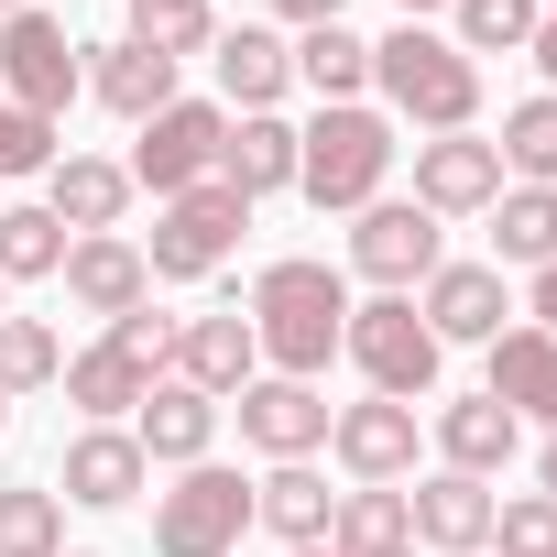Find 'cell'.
<instances>
[{
    "label": "cell",
    "instance_id": "18",
    "mask_svg": "<svg viewBox=\"0 0 557 557\" xmlns=\"http://www.w3.org/2000/svg\"><path fill=\"white\" fill-rule=\"evenodd\" d=\"M143 481H153V459H143V437H132V426H77V437H66V481H55L66 503L121 513Z\"/></svg>",
    "mask_w": 557,
    "mask_h": 557
},
{
    "label": "cell",
    "instance_id": "8",
    "mask_svg": "<svg viewBox=\"0 0 557 557\" xmlns=\"http://www.w3.org/2000/svg\"><path fill=\"white\" fill-rule=\"evenodd\" d=\"M437 262H448V219H426L416 197H372V208L350 219V273H372L383 296L426 285Z\"/></svg>",
    "mask_w": 557,
    "mask_h": 557
},
{
    "label": "cell",
    "instance_id": "14",
    "mask_svg": "<svg viewBox=\"0 0 557 557\" xmlns=\"http://www.w3.org/2000/svg\"><path fill=\"white\" fill-rule=\"evenodd\" d=\"M405 524H416L426 557H481V546H492V481H470V470H426V481L405 492Z\"/></svg>",
    "mask_w": 557,
    "mask_h": 557
},
{
    "label": "cell",
    "instance_id": "13",
    "mask_svg": "<svg viewBox=\"0 0 557 557\" xmlns=\"http://www.w3.org/2000/svg\"><path fill=\"white\" fill-rule=\"evenodd\" d=\"M55 285L110 329V318H132V307H153V262H143V240H121V230H88V240H66V273Z\"/></svg>",
    "mask_w": 557,
    "mask_h": 557
},
{
    "label": "cell",
    "instance_id": "11",
    "mask_svg": "<svg viewBox=\"0 0 557 557\" xmlns=\"http://www.w3.org/2000/svg\"><path fill=\"white\" fill-rule=\"evenodd\" d=\"M503 186H513V175H503V153H492L481 132H426V143H416V208H426V219H481Z\"/></svg>",
    "mask_w": 557,
    "mask_h": 557
},
{
    "label": "cell",
    "instance_id": "48",
    "mask_svg": "<svg viewBox=\"0 0 557 557\" xmlns=\"http://www.w3.org/2000/svg\"><path fill=\"white\" fill-rule=\"evenodd\" d=\"M66 557H99V546H66Z\"/></svg>",
    "mask_w": 557,
    "mask_h": 557
},
{
    "label": "cell",
    "instance_id": "4",
    "mask_svg": "<svg viewBox=\"0 0 557 557\" xmlns=\"http://www.w3.org/2000/svg\"><path fill=\"white\" fill-rule=\"evenodd\" d=\"M339 350L361 361V383L372 394H394V405H426L437 394V329L416 318V296H372V307H350V329H339Z\"/></svg>",
    "mask_w": 557,
    "mask_h": 557
},
{
    "label": "cell",
    "instance_id": "25",
    "mask_svg": "<svg viewBox=\"0 0 557 557\" xmlns=\"http://www.w3.org/2000/svg\"><path fill=\"white\" fill-rule=\"evenodd\" d=\"M329 513H339V492H329L307 459H273V470L251 481V524L285 535V546H329Z\"/></svg>",
    "mask_w": 557,
    "mask_h": 557
},
{
    "label": "cell",
    "instance_id": "19",
    "mask_svg": "<svg viewBox=\"0 0 557 557\" xmlns=\"http://www.w3.org/2000/svg\"><path fill=\"white\" fill-rule=\"evenodd\" d=\"M208 66H219V110L240 121V110H273L296 88V45L273 34V23H240V34H219L208 45Z\"/></svg>",
    "mask_w": 557,
    "mask_h": 557
},
{
    "label": "cell",
    "instance_id": "37",
    "mask_svg": "<svg viewBox=\"0 0 557 557\" xmlns=\"http://www.w3.org/2000/svg\"><path fill=\"white\" fill-rule=\"evenodd\" d=\"M55 153H66V132H55V121H34V110L0 99V175H55Z\"/></svg>",
    "mask_w": 557,
    "mask_h": 557
},
{
    "label": "cell",
    "instance_id": "23",
    "mask_svg": "<svg viewBox=\"0 0 557 557\" xmlns=\"http://www.w3.org/2000/svg\"><path fill=\"white\" fill-rule=\"evenodd\" d=\"M481 394H492L513 426H557V339H546V329H503Z\"/></svg>",
    "mask_w": 557,
    "mask_h": 557
},
{
    "label": "cell",
    "instance_id": "31",
    "mask_svg": "<svg viewBox=\"0 0 557 557\" xmlns=\"http://www.w3.org/2000/svg\"><path fill=\"white\" fill-rule=\"evenodd\" d=\"M492 153H503V175L513 186H557V99L535 88V99H513L503 110V132H492Z\"/></svg>",
    "mask_w": 557,
    "mask_h": 557
},
{
    "label": "cell",
    "instance_id": "45",
    "mask_svg": "<svg viewBox=\"0 0 557 557\" xmlns=\"http://www.w3.org/2000/svg\"><path fill=\"white\" fill-rule=\"evenodd\" d=\"M285 557H329V546H285Z\"/></svg>",
    "mask_w": 557,
    "mask_h": 557
},
{
    "label": "cell",
    "instance_id": "42",
    "mask_svg": "<svg viewBox=\"0 0 557 557\" xmlns=\"http://www.w3.org/2000/svg\"><path fill=\"white\" fill-rule=\"evenodd\" d=\"M535 481H546V503H557V426H546V448H535Z\"/></svg>",
    "mask_w": 557,
    "mask_h": 557
},
{
    "label": "cell",
    "instance_id": "15",
    "mask_svg": "<svg viewBox=\"0 0 557 557\" xmlns=\"http://www.w3.org/2000/svg\"><path fill=\"white\" fill-rule=\"evenodd\" d=\"M164 372H175V383H197L208 405H230V394L262 372V339H251V318H240V307H219V318H186V329H175V361H164Z\"/></svg>",
    "mask_w": 557,
    "mask_h": 557
},
{
    "label": "cell",
    "instance_id": "28",
    "mask_svg": "<svg viewBox=\"0 0 557 557\" xmlns=\"http://www.w3.org/2000/svg\"><path fill=\"white\" fill-rule=\"evenodd\" d=\"M296 77L318 88V110H350V99L372 88V45H361L350 23H318V34H296Z\"/></svg>",
    "mask_w": 557,
    "mask_h": 557
},
{
    "label": "cell",
    "instance_id": "39",
    "mask_svg": "<svg viewBox=\"0 0 557 557\" xmlns=\"http://www.w3.org/2000/svg\"><path fill=\"white\" fill-rule=\"evenodd\" d=\"M273 12H285V23H307V34H318V23H339V12H350V0H273Z\"/></svg>",
    "mask_w": 557,
    "mask_h": 557
},
{
    "label": "cell",
    "instance_id": "12",
    "mask_svg": "<svg viewBox=\"0 0 557 557\" xmlns=\"http://www.w3.org/2000/svg\"><path fill=\"white\" fill-rule=\"evenodd\" d=\"M416 318L437 329V350H492L503 339V318H513V296H503V262H437L426 285H416Z\"/></svg>",
    "mask_w": 557,
    "mask_h": 557
},
{
    "label": "cell",
    "instance_id": "22",
    "mask_svg": "<svg viewBox=\"0 0 557 557\" xmlns=\"http://www.w3.org/2000/svg\"><path fill=\"white\" fill-rule=\"evenodd\" d=\"M437 470H470V481H492V470H513V448H524V426L492 405V394H448L437 416Z\"/></svg>",
    "mask_w": 557,
    "mask_h": 557
},
{
    "label": "cell",
    "instance_id": "35",
    "mask_svg": "<svg viewBox=\"0 0 557 557\" xmlns=\"http://www.w3.org/2000/svg\"><path fill=\"white\" fill-rule=\"evenodd\" d=\"M132 45H153V55H208L219 45V12H208V0H132Z\"/></svg>",
    "mask_w": 557,
    "mask_h": 557
},
{
    "label": "cell",
    "instance_id": "24",
    "mask_svg": "<svg viewBox=\"0 0 557 557\" xmlns=\"http://www.w3.org/2000/svg\"><path fill=\"white\" fill-rule=\"evenodd\" d=\"M55 383H66V405H77L88 426H121V416H132V405H143V394L164 383V372H153V361H132L121 339H88V350H77V361H66Z\"/></svg>",
    "mask_w": 557,
    "mask_h": 557
},
{
    "label": "cell",
    "instance_id": "30",
    "mask_svg": "<svg viewBox=\"0 0 557 557\" xmlns=\"http://www.w3.org/2000/svg\"><path fill=\"white\" fill-rule=\"evenodd\" d=\"M66 273V219L34 197V208H0V285H45Z\"/></svg>",
    "mask_w": 557,
    "mask_h": 557
},
{
    "label": "cell",
    "instance_id": "40",
    "mask_svg": "<svg viewBox=\"0 0 557 557\" xmlns=\"http://www.w3.org/2000/svg\"><path fill=\"white\" fill-rule=\"evenodd\" d=\"M524 329H546V339H557V262L535 273V318H524Z\"/></svg>",
    "mask_w": 557,
    "mask_h": 557
},
{
    "label": "cell",
    "instance_id": "10",
    "mask_svg": "<svg viewBox=\"0 0 557 557\" xmlns=\"http://www.w3.org/2000/svg\"><path fill=\"white\" fill-rule=\"evenodd\" d=\"M230 405H240V448H262V459H318L329 416H339L318 383H285V372H251Z\"/></svg>",
    "mask_w": 557,
    "mask_h": 557
},
{
    "label": "cell",
    "instance_id": "26",
    "mask_svg": "<svg viewBox=\"0 0 557 557\" xmlns=\"http://www.w3.org/2000/svg\"><path fill=\"white\" fill-rule=\"evenodd\" d=\"M45 208L66 219V240H88V230H121V208H132V175H121L110 153H55V175H45Z\"/></svg>",
    "mask_w": 557,
    "mask_h": 557
},
{
    "label": "cell",
    "instance_id": "9",
    "mask_svg": "<svg viewBox=\"0 0 557 557\" xmlns=\"http://www.w3.org/2000/svg\"><path fill=\"white\" fill-rule=\"evenodd\" d=\"M219 132H230V110L219 99H175V110H153L143 121V143H132V186H153V197H186V186H208L219 175Z\"/></svg>",
    "mask_w": 557,
    "mask_h": 557
},
{
    "label": "cell",
    "instance_id": "38",
    "mask_svg": "<svg viewBox=\"0 0 557 557\" xmlns=\"http://www.w3.org/2000/svg\"><path fill=\"white\" fill-rule=\"evenodd\" d=\"M99 339H121V350H132V361H153V372L175 361V318H153V307H132V318H110Z\"/></svg>",
    "mask_w": 557,
    "mask_h": 557
},
{
    "label": "cell",
    "instance_id": "41",
    "mask_svg": "<svg viewBox=\"0 0 557 557\" xmlns=\"http://www.w3.org/2000/svg\"><path fill=\"white\" fill-rule=\"evenodd\" d=\"M524 55H535V66H546V99H557V12H546V23H535V45H524Z\"/></svg>",
    "mask_w": 557,
    "mask_h": 557
},
{
    "label": "cell",
    "instance_id": "34",
    "mask_svg": "<svg viewBox=\"0 0 557 557\" xmlns=\"http://www.w3.org/2000/svg\"><path fill=\"white\" fill-rule=\"evenodd\" d=\"M55 372H66V339H55L45 318H0V394L23 405V394H45Z\"/></svg>",
    "mask_w": 557,
    "mask_h": 557
},
{
    "label": "cell",
    "instance_id": "47",
    "mask_svg": "<svg viewBox=\"0 0 557 557\" xmlns=\"http://www.w3.org/2000/svg\"><path fill=\"white\" fill-rule=\"evenodd\" d=\"M0 318H12V285H0Z\"/></svg>",
    "mask_w": 557,
    "mask_h": 557
},
{
    "label": "cell",
    "instance_id": "7",
    "mask_svg": "<svg viewBox=\"0 0 557 557\" xmlns=\"http://www.w3.org/2000/svg\"><path fill=\"white\" fill-rule=\"evenodd\" d=\"M77 88H88V45H77L55 12H12V23H0V99H12V110L66 121Z\"/></svg>",
    "mask_w": 557,
    "mask_h": 557
},
{
    "label": "cell",
    "instance_id": "29",
    "mask_svg": "<svg viewBox=\"0 0 557 557\" xmlns=\"http://www.w3.org/2000/svg\"><path fill=\"white\" fill-rule=\"evenodd\" d=\"M492 262H524V273L557 262V186H503L492 197Z\"/></svg>",
    "mask_w": 557,
    "mask_h": 557
},
{
    "label": "cell",
    "instance_id": "27",
    "mask_svg": "<svg viewBox=\"0 0 557 557\" xmlns=\"http://www.w3.org/2000/svg\"><path fill=\"white\" fill-rule=\"evenodd\" d=\"M394 546H416L405 492H394V481H350L339 513H329V557H394Z\"/></svg>",
    "mask_w": 557,
    "mask_h": 557
},
{
    "label": "cell",
    "instance_id": "50",
    "mask_svg": "<svg viewBox=\"0 0 557 557\" xmlns=\"http://www.w3.org/2000/svg\"><path fill=\"white\" fill-rule=\"evenodd\" d=\"M394 557H416V546H394Z\"/></svg>",
    "mask_w": 557,
    "mask_h": 557
},
{
    "label": "cell",
    "instance_id": "43",
    "mask_svg": "<svg viewBox=\"0 0 557 557\" xmlns=\"http://www.w3.org/2000/svg\"><path fill=\"white\" fill-rule=\"evenodd\" d=\"M394 12H405V23H416V12H448V0H394Z\"/></svg>",
    "mask_w": 557,
    "mask_h": 557
},
{
    "label": "cell",
    "instance_id": "16",
    "mask_svg": "<svg viewBox=\"0 0 557 557\" xmlns=\"http://www.w3.org/2000/svg\"><path fill=\"white\" fill-rule=\"evenodd\" d=\"M132 437H143V459H153V470H197V459L219 448V405H208L197 383H175V372H164V383L132 405Z\"/></svg>",
    "mask_w": 557,
    "mask_h": 557
},
{
    "label": "cell",
    "instance_id": "44",
    "mask_svg": "<svg viewBox=\"0 0 557 557\" xmlns=\"http://www.w3.org/2000/svg\"><path fill=\"white\" fill-rule=\"evenodd\" d=\"M12 12H34V0H0V23H12Z\"/></svg>",
    "mask_w": 557,
    "mask_h": 557
},
{
    "label": "cell",
    "instance_id": "2",
    "mask_svg": "<svg viewBox=\"0 0 557 557\" xmlns=\"http://www.w3.org/2000/svg\"><path fill=\"white\" fill-rule=\"evenodd\" d=\"M394 121L372 110V99H350V110H318L307 132H296V197L307 208H339V219H361L372 197H383V175H394Z\"/></svg>",
    "mask_w": 557,
    "mask_h": 557
},
{
    "label": "cell",
    "instance_id": "32",
    "mask_svg": "<svg viewBox=\"0 0 557 557\" xmlns=\"http://www.w3.org/2000/svg\"><path fill=\"white\" fill-rule=\"evenodd\" d=\"M448 23H459L448 45H459V55L481 66V55H524L546 12H535V0H448Z\"/></svg>",
    "mask_w": 557,
    "mask_h": 557
},
{
    "label": "cell",
    "instance_id": "49",
    "mask_svg": "<svg viewBox=\"0 0 557 557\" xmlns=\"http://www.w3.org/2000/svg\"><path fill=\"white\" fill-rule=\"evenodd\" d=\"M535 12H557V0H535Z\"/></svg>",
    "mask_w": 557,
    "mask_h": 557
},
{
    "label": "cell",
    "instance_id": "20",
    "mask_svg": "<svg viewBox=\"0 0 557 557\" xmlns=\"http://www.w3.org/2000/svg\"><path fill=\"white\" fill-rule=\"evenodd\" d=\"M175 77H186V66H175V55H153V45H132V34L88 55V99H99V110H121L132 132H143L153 110H175V99H186Z\"/></svg>",
    "mask_w": 557,
    "mask_h": 557
},
{
    "label": "cell",
    "instance_id": "46",
    "mask_svg": "<svg viewBox=\"0 0 557 557\" xmlns=\"http://www.w3.org/2000/svg\"><path fill=\"white\" fill-rule=\"evenodd\" d=\"M0 426H12V394H0Z\"/></svg>",
    "mask_w": 557,
    "mask_h": 557
},
{
    "label": "cell",
    "instance_id": "3",
    "mask_svg": "<svg viewBox=\"0 0 557 557\" xmlns=\"http://www.w3.org/2000/svg\"><path fill=\"white\" fill-rule=\"evenodd\" d=\"M372 88H383V110L416 121V132H470V121H481V66H470L448 34H426V23H405V34L372 45Z\"/></svg>",
    "mask_w": 557,
    "mask_h": 557
},
{
    "label": "cell",
    "instance_id": "6",
    "mask_svg": "<svg viewBox=\"0 0 557 557\" xmlns=\"http://www.w3.org/2000/svg\"><path fill=\"white\" fill-rule=\"evenodd\" d=\"M240 230H251V197H230L219 175L208 186H186V197H164V219H153V285H208V273L240 251Z\"/></svg>",
    "mask_w": 557,
    "mask_h": 557
},
{
    "label": "cell",
    "instance_id": "33",
    "mask_svg": "<svg viewBox=\"0 0 557 557\" xmlns=\"http://www.w3.org/2000/svg\"><path fill=\"white\" fill-rule=\"evenodd\" d=\"M0 557H66V492H45V481L0 492Z\"/></svg>",
    "mask_w": 557,
    "mask_h": 557
},
{
    "label": "cell",
    "instance_id": "36",
    "mask_svg": "<svg viewBox=\"0 0 557 557\" xmlns=\"http://www.w3.org/2000/svg\"><path fill=\"white\" fill-rule=\"evenodd\" d=\"M492 557H557V503H546V492L492 503Z\"/></svg>",
    "mask_w": 557,
    "mask_h": 557
},
{
    "label": "cell",
    "instance_id": "17",
    "mask_svg": "<svg viewBox=\"0 0 557 557\" xmlns=\"http://www.w3.org/2000/svg\"><path fill=\"white\" fill-rule=\"evenodd\" d=\"M329 448H339L350 481H405V470H416V405H394V394L339 405V416H329Z\"/></svg>",
    "mask_w": 557,
    "mask_h": 557
},
{
    "label": "cell",
    "instance_id": "1",
    "mask_svg": "<svg viewBox=\"0 0 557 557\" xmlns=\"http://www.w3.org/2000/svg\"><path fill=\"white\" fill-rule=\"evenodd\" d=\"M251 339H262V372H285V383H318L339 329H350V273H329L318 251H285V262H262L251 273Z\"/></svg>",
    "mask_w": 557,
    "mask_h": 557
},
{
    "label": "cell",
    "instance_id": "5",
    "mask_svg": "<svg viewBox=\"0 0 557 557\" xmlns=\"http://www.w3.org/2000/svg\"><path fill=\"white\" fill-rule=\"evenodd\" d=\"M251 535V481L197 459L175 470V492H153V557H230Z\"/></svg>",
    "mask_w": 557,
    "mask_h": 557
},
{
    "label": "cell",
    "instance_id": "21",
    "mask_svg": "<svg viewBox=\"0 0 557 557\" xmlns=\"http://www.w3.org/2000/svg\"><path fill=\"white\" fill-rule=\"evenodd\" d=\"M219 186L230 197H285L296 186V121L285 110H240L219 132Z\"/></svg>",
    "mask_w": 557,
    "mask_h": 557
}]
</instances>
